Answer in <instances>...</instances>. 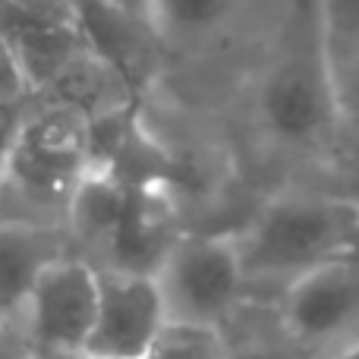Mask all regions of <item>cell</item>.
Segmentation results:
<instances>
[{
    "mask_svg": "<svg viewBox=\"0 0 359 359\" xmlns=\"http://www.w3.org/2000/svg\"><path fill=\"white\" fill-rule=\"evenodd\" d=\"M252 120L262 139L287 155H316L341 130L318 0H287L280 35L252 88Z\"/></svg>",
    "mask_w": 359,
    "mask_h": 359,
    "instance_id": "1",
    "label": "cell"
},
{
    "mask_svg": "<svg viewBox=\"0 0 359 359\" xmlns=\"http://www.w3.org/2000/svg\"><path fill=\"white\" fill-rule=\"evenodd\" d=\"M92 155V123L79 111L32 98L0 164V221L54 230L69 224Z\"/></svg>",
    "mask_w": 359,
    "mask_h": 359,
    "instance_id": "2",
    "label": "cell"
},
{
    "mask_svg": "<svg viewBox=\"0 0 359 359\" xmlns=\"http://www.w3.org/2000/svg\"><path fill=\"white\" fill-rule=\"evenodd\" d=\"M359 224V202L325 192L287 189L268 198L236 233L240 265L249 290L265 287L278 297L303 274L341 259Z\"/></svg>",
    "mask_w": 359,
    "mask_h": 359,
    "instance_id": "3",
    "label": "cell"
},
{
    "mask_svg": "<svg viewBox=\"0 0 359 359\" xmlns=\"http://www.w3.org/2000/svg\"><path fill=\"white\" fill-rule=\"evenodd\" d=\"M155 280L168 325L208 331L221 328L249 293L236 236L230 233L177 236L158 262Z\"/></svg>",
    "mask_w": 359,
    "mask_h": 359,
    "instance_id": "4",
    "label": "cell"
},
{
    "mask_svg": "<svg viewBox=\"0 0 359 359\" xmlns=\"http://www.w3.org/2000/svg\"><path fill=\"white\" fill-rule=\"evenodd\" d=\"M98 312V271L86 259L60 255L32 284L22 331L32 359H76L88 350Z\"/></svg>",
    "mask_w": 359,
    "mask_h": 359,
    "instance_id": "5",
    "label": "cell"
},
{
    "mask_svg": "<svg viewBox=\"0 0 359 359\" xmlns=\"http://www.w3.org/2000/svg\"><path fill=\"white\" fill-rule=\"evenodd\" d=\"M278 316L306 359L359 337V262L334 259L293 280L278 297Z\"/></svg>",
    "mask_w": 359,
    "mask_h": 359,
    "instance_id": "6",
    "label": "cell"
},
{
    "mask_svg": "<svg viewBox=\"0 0 359 359\" xmlns=\"http://www.w3.org/2000/svg\"><path fill=\"white\" fill-rule=\"evenodd\" d=\"M168 312L155 274L145 271H98V312L86 353L139 359L151 353Z\"/></svg>",
    "mask_w": 359,
    "mask_h": 359,
    "instance_id": "7",
    "label": "cell"
},
{
    "mask_svg": "<svg viewBox=\"0 0 359 359\" xmlns=\"http://www.w3.org/2000/svg\"><path fill=\"white\" fill-rule=\"evenodd\" d=\"M60 255V230L0 221V318L22 316L35 278L44 265H50Z\"/></svg>",
    "mask_w": 359,
    "mask_h": 359,
    "instance_id": "8",
    "label": "cell"
},
{
    "mask_svg": "<svg viewBox=\"0 0 359 359\" xmlns=\"http://www.w3.org/2000/svg\"><path fill=\"white\" fill-rule=\"evenodd\" d=\"M255 0H151V29L158 41L177 48H208L227 38Z\"/></svg>",
    "mask_w": 359,
    "mask_h": 359,
    "instance_id": "9",
    "label": "cell"
},
{
    "mask_svg": "<svg viewBox=\"0 0 359 359\" xmlns=\"http://www.w3.org/2000/svg\"><path fill=\"white\" fill-rule=\"evenodd\" d=\"M325 60L344 123H359V0H318Z\"/></svg>",
    "mask_w": 359,
    "mask_h": 359,
    "instance_id": "10",
    "label": "cell"
},
{
    "mask_svg": "<svg viewBox=\"0 0 359 359\" xmlns=\"http://www.w3.org/2000/svg\"><path fill=\"white\" fill-rule=\"evenodd\" d=\"M29 98H32V82L25 76L22 60L0 38V101H29Z\"/></svg>",
    "mask_w": 359,
    "mask_h": 359,
    "instance_id": "11",
    "label": "cell"
},
{
    "mask_svg": "<svg viewBox=\"0 0 359 359\" xmlns=\"http://www.w3.org/2000/svg\"><path fill=\"white\" fill-rule=\"evenodd\" d=\"M13 4L29 13H38V16L82 25V6H86V0H13Z\"/></svg>",
    "mask_w": 359,
    "mask_h": 359,
    "instance_id": "12",
    "label": "cell"
},
{
    "mask_svg": "<svg viewBox=\"0 0 359 359\" xmlns=\"http://www.w3.org/2000/svg\"><path fill=\"white\" fill-rule=\"evenodd\" d=\"M29 101H0V164H4L6 151L13 149V139H16L19 126H22L25 114H29Z\"/></svg>",
    "mask_w": 359,
    "mask_h": 359,
    "instance_id": "13",
    "label": "cell"
},
{
    "mask_svg": "<svg viewBox=\"0 0 359 359\" xmlns=\"http://www.w3.org/2000/svg\"><path fill=\"white\" fill-rule=\"evenodd\" d=\"M0 359H32L29 341H25L22 331V316L0 318Z\"/></svg>",
    "mask_w": 359,
    "mask_h": 359,
    "instance_id": "14",
    "label": "cell"
},
{
    "mask_svg": "<svg viewBox=\"0 0 359 359\" xmlns=\"http://www.w3.org/2000/svg\"><path fill=\"white\" fill-rule=\"evenodd\" d=\"M101 4L111 6V10H117L120 16L133 19V22H142V25L151 29V0H101Z\"/></svg>",
    "mask_w": 359,
    "mask_h": 359,
    "instance_id": "15",
    "label": "cell"
},
{
    "mask_svg": "<svg viewBox=\"0 0 359 359\" xmlns=\"http://www.w3.org/2000/svg\"><path fill=\"white\" fill-rule=\"evenodd\" d=\"M316 359H359V337H353V341L341 344L337 350H331V353H322Z\"/></svg>",
    "mask_w": 359,
    "mask_h": 359,
    "instance_id": "16",
    "label": "cell"
},
{
    "mask_svg": "<svg viewBox=\"0 0 359 359\" xmlns=\"http://www.w3.org/2000/svg\"><path fill=\"white\" fill-rule=\"evenodd\" d=\"M341 259H350V262H359V224L353 227V233H350L347 240V249H344Z\"/></svg>",
    "mask_w": 359,
    "mask_h": 359,
    "instance_id": "17",
    "label": "cell"
},
{
    "mask_svg": "<svg viewBox=\"0 0 359 359\" xmlns=\"http://www.w3.org/2000/svg\"><path fill=\"white\" fill-rule=\"evenodd\" d=\"M76 359H114V356H98V353H82V356H76Z\"/></svg>",
    "mask_w": 359,
    "mask_h": 359,
    "instance_id": "18",
    "label": "cell"
},
{
    "mask_svg": "<svg viewBox=\"0 0 359 359\" xmlns=\"http://www.w3.org/2000/svg\"><path fill=\"white\" fill-rule=\"evenodd\" d=\"M139 359H168V356H161L158 350H151V353H145V356H139Z\"/></svg>",
    "mask_w": 359,
    "mask_h": 359,
    "instance_id": "19",
    "label": "cell"
}]
</instances>
